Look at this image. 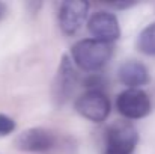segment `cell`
Masks as SVG:
<instances>
[{
  "label": "cell",
  "instance_id": "cell-9",
  "mask_svg": "<svg viewBox=\"0 0 155 154\" xmlns=\"http://www.w3.org/2000/svg\"><path fill=\"white\" fill-rule=\"evenodd\" d=\"M74 83H75V71H74L72 62L68 56H63L59 77H57V88L63 92V95H66L74 88Z\"/></svg>",
  "mask_w": 155,
  "mask_h": 154
},
{
  "label": "cell",
  "instance_id": "cell-13",
  "mask_svg": "<svg viewBox=\"0 0 155 154\" xmlns=\"http://www.w3.org/2000/svg\"><path fill=\"white\" fill-rule=\"evenodd\" d=\"M104 154H108V153H105V151H104Z\"/></svg>",
  "mask_w": 155,
  "mask_h": 154
},
{
  "label": "cell",
  "instance_id": "cell-2",
  "mask_svg": "<svg viewBox=\"0 0 155 154\" xmlns=\"http://www.w3.org/2000/svg\"><path fill=\"white\" fill-rule=\"evenodd\" d=\"M107 148L108 154H133L137 142L139 133L133 122L130 121H116L107 128Z\"/></svg>",
  "mask_w": 155,
  "mask_h": 154
},
{
  "label": "cell",
  "instance_id": "cell-3",
  "mask_svg": "<svg viewBox=\"0 0 155 154\" xmlns=\"http://www.w3.org/2000/svg\"><path fill=\"white\" fill-rule=\"evenodd\" d=\"M116 109L127 119H140L151 112V100L142 89H125L116 98Z\"/></svg>",
  "mask_w": 155,
  "mask_h": 154
},
{
  "label": "cell",
  "instance_id": "cell-5",
  "mask_svg": "<svg viewBox=\"0 0 155 154\" xmlns=\"http://www.w3.org/2000/svg\"><path fill=\"white\" fill-rule=\"evenodd\" d=\"M89 12V3L83 0H68L60 5L59 26L68 36L75 35L84 24Z\"/></svg>",
  "mask_w": 155,
  "mask_h": 154
},
{
  "label": "cell",
  "instance_id": "cell-6",
  "mask_svg": "<svg viewBox=\"0 0 155 154\" xmlns=\"http://www.w3.org/2000/svg\"><path fill=\"white\" fill-rule=\"evenodd\" d=\"M87 29L94 39L105 44H111L120 36V27L116 15L107 11L95 12L87 21Z\"/></svg>",
  "mask_w": 155,
  "mask_h": 154
},
{
  "label": "cell",
  "instance_id": "cell-4",
  "mask_svg": "<svg viewBox=\"0 0 155 154\" xmlns=\"http://www.w3.org/2000/svg\"><path fill=\"white\" fill-rule=\"evenodd\" d=\"M75 110L92 122H103L110 113V101L103 91H87L75 100Z\"/></svg>",
  "mask_w": 155,
  "mask_h": 154
},
{
  "label": "cell",
  "instance_id": "cell-8",
  "mask_svg": "<svg viewBox=\"0 0 155 154\" xmlns=\"http://www.w3.org/2000/svg\"><path fill=\"white\" fill-rule=\"evenodd\" d=\"M119 80L128 86V89H140V86L149 82L148 68L139 60H125L119 67Z\"/></svg>",
  "mask_w": 155,
  "mask_h": 154
},
{
  "label": "cell",
  "instance_id": "cell-11",
  "mask_svg": "<svg viewBox=\"0 0 155 154\" xmlns=\"http://www.w3.org/2000/svg\"><path fill=\"white\" fill-rule=\"evenodd\" d=\"M14 130H15V121L11 116H8V115L0 113V138L2 136H8Z\"/></svg>",
  "mask_w": 155,
  "mask_h": 154
},
{
  "label": "cell",
  "instance_id": "cell-12",
  "mask_svg": "<svg viewBox=\"0 0 155 154\" xmlns=\"http://www.w3.org/2000/svg\"><path fill=\"white\" fill-rule=\"evenodd\" d=\"M5 15H6V5L0 2V20H2Z\"/></svg>",
  "mask_w": 155,
  "mask_h": 154
},
{
  "label": "cell",
  "instance_id": "cell-1",
  "mask_svg": "<svg viewBox=\"0 0 155 154\" xmlns=\"http://www.w3.org/2000/svg\"><path fill=\"white\" fill-rule=\"evenodd\" d=\"M111 53H113V49L110 44L97 41L94 38L81 39L75 43L71 49V56L75 65L89 73L101 70L110 60Z\"/></svg>",
  "mask_w": 155,
  "mask_h": 154
},
{
  "label": "cell",
  "instance_id": "cell-7",
  "mask_svg": "<svg viewBox=\"0 0 155 154\" xmlns=\"http://www.w3.org/2000/svg\"><path fill=\"white\" fill-rule=\"evenodd\" d=\"M15 145L21 151L44 153L54 147V136L51 132L44 128H29L20 133L15 139Z\"/></svg>",
  "mask_w": 155,
  "mask_h": 154
},
{
  "label": "cell",
  "instance_id": "cell-10",
  "mask_svg": "<svg viewBox=\"0 0 155 154\" xmlns=\"http://www.w3.org/2000/svg\"><path fill=\"white\" fill-rule=\"evenodd\" d=\"M137 49L148 56H155V23L146 26L139 33Z\"/></svg>",
  "mask_w": 155,
  "mask_h": 154
}]
</instances>
